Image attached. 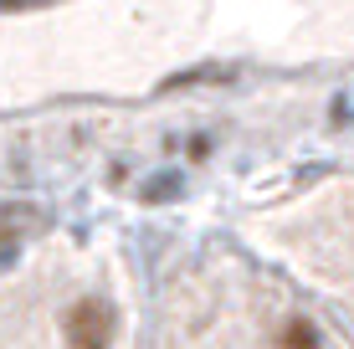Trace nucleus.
Masks as SVG:
<instances>
[{
    "mask_svg": "<svg viewBox=\"0 0 354 349\" xmlns=\"http://www.w3.org/2000/svg\"><path fill=\"white\" fill-rule=\"evenodd\" d=\"M62 334H67L72 349H108L113 344V308H108L103 298H82L62 319Z\"/></svg>",
    "mask_w": 354,
    "mask_h": 349,
    "instance_id": "nucleus-1",
    "label": "nucleus"
},
{
    "mask_svg": "<svg viewBox=\"0 0 354 349\" xmlns=\"http://www.w3.org/2000/svg\"><path fill=\"white\" fill-rule=\"evenodd\" d=\"M277 349H319V329L308 319H288L277 334Z\"/></svg>",
    "mask_w": 354,
    "mask_h": 349,
    "instance_id": "nucleus-2",
    "label": "nucleus"
}]
</instances>
